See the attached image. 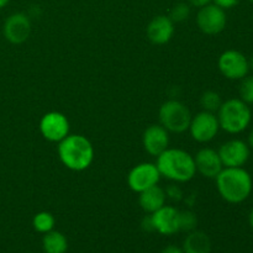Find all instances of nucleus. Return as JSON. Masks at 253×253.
I'll return each instance as SVG.
<instances>
[{
  "instance_id": "17",
  "label": "nucleus",
  "mask_w": 253,
  "mask_h": 253,
  "mask_svg": "<svg viewBox=\"0 0 253 253\" xmlns=\"http://www.w3.org/2000/svg\"><path fill=\"white\" fill-rule=\"evenodd\" d=\"M166 200H167V197H166L165 189L158 184L143 190L138 195V204L141 209L147 214H152L165 207Z\"/></svg>"
},
{
  "instance_id": "32",
  "label": "nucleus",
  "mask_w": 253,
  "mask_h": 253,
  "mask_svg": "<svg viewBox=\"0 0 253 253\" xmlns=\"http://www.w3.org/2000/svg\"><path fill=\"white\" fill-rule=\"evenodd\" d=\"M9 2H10V0H0V9H2V7L6 6Z\"/></svg>"
},
{
  "instance_id": "10",
  "label": "nucleus",
  "mask_w": 253,
  "mask_h": 253,
  "mask_svg": "<svg viewBox=\"0 0 253 253\" xmlns=\"http://www.w3.org/2000/svg\"><path fill=\"white\" fill-rule=\"evenodd\" d=\"M40 132L49 142H61L69 135V121L59 111H49L40 120Z\"/></svg>"
},
{
  "instance_id": "12",
  "label": "nucleus",
  "mask_w": 253,
  "mask_h": 253,
  "mask_svg": "<svg viewBox=\"0 0 253 253\" xmlns=\"http://www.w3.org/2000/svg\"><path fill=\"white\" fill-rule=\"evenodd\" d=\"M217 152L224 167H244L250 158L251 148L245 141L234 138L222 143Z\"/></svg>"
},
{
  "instance_id": "4",
  "label": "nucleus",
  "mask_w": 253,
  "mask_h": 253,
  "mask_svg": "<svg viewBox=\"0 0 253 253\" xmlns=\"http://www.w3.org/2000/svg\"><path fill=\"white\" fill-rule=\"evenodd\" d=\"M221 130L225 132L237 135L246 130L252 120V111L249 104L240 98H232L222 101L216 113Z\"/></svg>"
},
{
  "instance_id": "25",
  "label": "nucleus",
  "mask_w": 253,
  "mask_h": 253,
  "mask_svg": "<svg viewBox=\"0 0 253 253\" xmlns=\"http://www.w3.org/2000/svg\"><path fill=\"white\" fill-rule=\"evenodd\" d=\"M165 192H166V197L169 198V199H172V200H175V202H178V200H180L183 198L182 189H180V188L175 184L169 185V187H168Z\"/></svg>"
},
{
  "instance_id": "3",
  "label": "nucleus",
  "mask_w": 253,
  "mask_h": 253,
  "mask_svg": "<svg viewBox=\"0 0 253 253\" xmlns=\"http://www.w3.org/2000/svg\"><path fill=\"white\" fill-rule=\"evenodd\" d=\"M59 161L73 172L88 169L94 161V147L90 141L83 135H71L64 137L57 146Z\"/></svg>"
},
{
  "instance_id": "21",
  "label": "nucleus",
  "mask_w": 253,
  "mask_h": 253,
  "mask_svg": "<svg viewBox=\"0 0 253 253\" xmlns=\"http://www.w3.org/2000/svg\"><path fill=\"white\" fill-rule=\"evenodd\" d=\"M222 104L221 95L215 90H207L200 96V106L204 111L209 113H217Z\"/></svg>"
},
{
  "instance_id": "18",
  "label": "nucleus",
  "mask_w": 253,
  "mask_h": 253,
  "mask_svg": "<svg viewBox=\"0 0 253 253\" xmlns=\"http://www.w3.org/2000/svg\"><path fill=\"white\" fill-rule=\"evenodd\" d=\"M184 253H210L211 252V240L203 231H190L185 237L182 247Z\"/></svg>"
},
{
  "instance_id": "28",
  "label": "nucleus",
  "mask_w": 253,
  "mask_h": 253,
  "mask_svg": "<svg viewBox=\"0 0 253 253\" xmlns=\"http://www.w3.org/2000/svg\"><path fill=\"white\" fill-rule=\"evenodd\" d=\"M210 2H212V0H188V4H189L190 6H195L198 7V9L210 4Z\"/></svg>"
},
{
  "instance_id": "16",
  "label": "nucleus",
  "mask_w": 253,
  "mask_h": 253,
  "mask_svg": "<svg viewBox=\"0 0 253 253\" xmlns=\"http://www.w3.org/2000/svg\"><path fill=\"white\" fill-rule=\"evenodd\" d=\"M146 35L153 44L162 46L168 43L174 35V22L168 15H157L148 22Z\"/></svg>"
},
{
  "instance_id": "23",
  "label": "nucleus",
  "mask_w": 253,
  "mask_h": 253,
  "mask_svg": "<svg viewBox=\"0 0 253 253\" xmlns=\"http://www.w3.org/2000/svg\"><path fill=\"white\" fill-rule=\"evenodd\" d=\"M239 94L242 101H245L249 105L253 104V76L247 74L245 78L240 81Z\"/></svg>"
},
{
  "instance_id": "5",
  "label": "nucleus",
  "mask_w": 253,
  "mask_h": 253,
  "mask_svg": "<svg viewBox=\"0 0 253 253\" xmlns=\"http://www.w3.org/2000/svg\"><path fill=\"white\" fill-rule=\"evenodd\" d=\"M192 116L188 106L174 99L165 101L158 111L160 125H162L168 132L173 133H183L188 131Z\"/></svg>"
},
{
  "instance_id": "31",
  "label": "nucleus",
  "mask_w": 253,
  "mask_h": 253,
  "mask_svg": "<svg viewBox=\"0 0 253 253\" xmlns=\"http://www.w3.org/2000/svg\"><path fill=\"white\" fill-rule=\"evenodd\" d=\"M249 224H250V226H251V229L253 230V208L249 214Z\"/></svg>"
},
{
  "instance_id": "30",
  "label": "nucleus",
  "mask_w": 253,
  "mask_h": 253,
  "mask_svg": "<svg viewBox=\"0 0 253 253\" xmlns=\"http://www.w3.org/2000/svg\"><path fill=\"white\" fill-rule=\"evenodd\" d=\"M247 145H249V147L253 150V128L251 131H250L249 136H247Z\"/></svg>"
},
{
  "instance_id": "19",
  "label": "nucleus",
  "mask_w": 253,
  "mask_h": 253,
  "mask_svg": "<svg viewBox=\"0 0 253 253\" xmlns=\"http://www.w3.org/2000/svg\"><path fill=\"white\" fill-rule=\"evenodd\" d=\"M42 247L44 253H66L68 250V241L62 232L52 230L44 234Z\"/></svg>"
},
{
  "instance_id": "33",
  "label": "nucleus",
  "mask_w": 253,
  "mask_h": 253,
  "mask_svg": "<svg viewBox=\"0 0 253 253\" xmlns=\"http://www.w3.org/2000/svg\"><path fill=\"white\" fill-rule=\"evenodd\" d=\"M249 64H250V69H252V71H253V54H252L251 57H250Z\"/></svg>"
},
{
  "instance_id": "22",
  "label": "nucleus",
  "mask_w": 253,
  "mask_h": 253,
  "mask_svg": "<svg viewBox=\"0 0 253 253\" xmlns=\"http://www.w3.org/2000/svg\"><path fill=\"white\" fill-rule=\"evenodd\" d=\"M189 16L190 5L184 1L177 2V4L173 5L169 10V14H168V17H169L174 24H179V22L185 21V20L189 19Z\"/></svg>"
},
{
  "instance_id": "9",
  "label": "nucleus",
  "mask_w": 253,
  "mask_h": 253,
  "mask_svg": "<svg viewBox=\"0 0 253 253\" xmlns=\"http://www.w3.org/2000/svg\"><path fill=\"white\" fill-rule=\"evenodd\" d=\"M161 173L156 163L143 162L136 165L127 174V185L132 192L140 194L143 190L157 185L161 180Z\"/></svg>"
},
{
  "instance_id": "24",
  "label": "nucleus",
  "mask_w": 253,
  "mask_h": 253,
  "mask_svg": "<svg viewBox=\"0 0 253 253\" xmlns=\"http://www.w3.org/2000/svg\"><path fill=\"white\" fill-rule=\"evenodd\" d=\"M198 225L197 215L190 210H184L179 214V229L180 231L190 232L194 231Z\"/></svg>"
},
{
  "instance_id": "8",
  "label": "nucleus",
  "mask_w": 253,
  "mask_h": 253,
  "mask_svg": "<svg viewBox=\"0 0 253 253\" xmlns=\"http://www.w3.org/2000/svg\"><path fill=\"white\" fill-rule=\"evenodd\" d=\"M188 131L194 141L199 143H208L214 140L220 131L219 120L216 114L209 111H200L192 116Z\"/></svg>"
},
{
  "instance_id": "27",
  "label": "nucleus",
  "mask_w": 253,
  "mask_h": 253,
  "mask_svg": "<svg viewBox=\"0 0 253 253\" xmlns=\"http://www.w3.org/2000/svg\"><path fill=\"white\" fill-rule=\"evenodd\" d=\"M142 229L145 230V231H147V232H151V231H155V230H153V225H152V220H151V216H150V214L147 215V216L145 217V219L142 220Z\"/></svg>"
},
{
  "instance_id": "6",
  "label": "nucleus",
  "mask_w": 253,
  "mask_h": 253,
  "mask_svg": "<svg viewBox=\"0 0 253 253\" xmlns=\"http://www.w3.org/2000/svg\"><path fill=\"white\" fill-rule=\"evenodd\" d=\"M197 25L200 31L208 36L221 34L227 25L226 10L210 2L199 9L197 14Z\"/></svg>"
},
{
  "instance_id": "13",
  "label": "nucleus",
  "mask_w": 253,
  "mask_h": 253,
  "mask_svg": "<svg viewBox=\"0 0 253 253\" xmlns=\"http://www.w3.org/2000/svg\"><path fill=\"white\" fill-rule=\"evenodd\" d=\"M179 210L170 205H165L157 211L150 214L153 230L157 231L158 234L166 235V236H170V235L179 232Z\"/></svg>"
},
{
  "instance_id": "34",
  "label": "nucleus",
  "mask_w": 253,
  "mask_h": 253,
  "mask_svg": "<svg viewBox=\"0 0 253 253\" xmlns=\"http://www.w3.org/2000/svg\"><path fill=\"white\" fill-rule=\"evenodd\" d=\"M249 1H250V2H252V4H253V0H249Z\"/></svg>"
},
{
  "instance_id": "2",
  "label": "nucleus",
  "mask_w": 253,
  "mask_h": 253,
  "mask_svg": "<svg viewBox=\"0 0 253 253\" xmlns=\"http://www.w3.org/2000/svg\"><path fill=\"white\" fill-rule=\"evenodd\" d=\"M156 161L161 177L175 183H187L197 174L194 156L180 148L168 147Z\"/></svg>"
},
{
  "instance_id": "11",
  "label": "nucleus",
  "mask_w": 253,
  "mask_h": 253,
  "mask_svg": "<svg viewBox=\"0 0 253 253\" xmlns=\"http://www.w3.org/2000/svg\"><path fill=\"white\" fill-rule=\"evenodd\" d=\"M31 19L25 12H14L10 15L2 26V35L12 44H21L31 35Z\"/></svg>"
},
{
  "instance_id": "1",
  "label": "nucleus",
  "mask_w": 253,
  "mask_h": 253,
  "mask_svg": "<svg viewBox=\"0 0 253 253\" xmlns=\"http://www.w3.org/2000/svg\"><path fill=\"white\" fill-rule=\"evenodd\" d=\"M220 197L229 204H240L247 200L253 189L251 174L244 167H224L215 178Z\"/></svg>"
},
{
  "instance_id": "29",
  "label": "nucleus",
  "mask_w": 253,
  "mask_h": 253,
  "mask_svg": "<svg viewBox=\"0 0 253 253\" xmlns=\"http://www.w3.org/2000/svg\"><path fill=\"white\" fill-rule=\"evenodd\" d=\"M161 253H184L180 247L174 246V245H169V246L165 247V249L161 251Z\"/></svg>"
},
{
  "instance_id": "14",
  "label": "nucleus",
  "mask_w": 253,
  "mask_h": 253,
  "mask_svg": "<svg viewBox=\"0 0 253 253\" xmlns=\"http://www.w3.org/2000/svg\"><path fill=\"white\" fill-rule=\"evenodd\" d=\"M142 146L148 155L158 157L169 147V132L160 124L150 125L143 131Z\"/></svg>"
},
{
  "instance_id": "15",
  "label": "nucleus",
  "mask_w": 253,
  "mask_h": 253,
  "mask_svg": "<svg viewBox=\"0 0 253 253\" xmlns=\"http://www.w3.org/2000/svg\"><path fill=\"white\" fill-rule=\"evenodd\" d=\"M194 162L197 173H200L203 177L209 179H215L224 168L219 152L210 147H204L198 151L194 156Z\"/></svg>"
},
{
  "instance_id": "7",
  "label": "nucleus",
  "mask_w": 253,
  "mask_h": 253,
  "mask_svg": "<svg viewBox=\"0 0 253 253\" xmlns=\"http://www.w3.org/2000/svg\"><path fill=\"white\" fill-rule=\"evenodd\" d=\"M217 67L220 73L230 81H241L250 72L249 58L236 49L222 52L217 59Z\"/></svg>"
},
{
  "instance_id": "20",
  "label": "nucleus",
  "mask_w": 253,
  "mask_h": 253,
  "mask_svg": "<svg viewBox=\"0 0 253 253\" xmlns=\"http://www.w3.org/2000/svg\"><path fill=\"white\" fill-rule=\"evenodd\" d=\"M56 225V220L54 216L48 211H40L32 219V226L40 234H47V232L52 231Z\"/></svg>"
},
{
  "instance_id": "26",
  "label": "nucleus",
  "mask_w": 253,
  "mask_h": 253,
  "mask_svg": "<svg viewBox=\"0 0 253 253\" xmlns=\"http://www.w3.org/2000/svg\"><path fill=\"white\" fill-rule=\"evenodd\" d=\"M240 1H241V0H212L214 4H216L217 6L222 7L224 10L232 9V7H235L236 5H239Z\"/></svg>"
}]
</instances>
